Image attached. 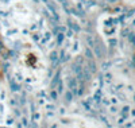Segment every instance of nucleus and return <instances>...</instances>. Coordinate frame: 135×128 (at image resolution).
I'll return each mask as SVG.
<instances>
[{
  "instance_id": "obj_1",
  "label": "nucleus",
  "mask_w": 135,
  "mask_h": 128,
  "mask_svg": "<svg viewBox=\"0 0 135 128\" xmlns=\"http://www.w3.org/2000/svg\"><path fill=\"white\" fill-rule=\"evenodd\" d=\"M88 65H89V70H91L92 73H95V72H96V65H95V62H93V61H89Z\"/></svg>"
},
{
  "instance_id": "obj_2",
  "label": "nucleus",
  "mask_w": 135,
  "mask_h": 128,
  "mask_svg": "<svg viewBox=\"0 0 135 128\" xmlns=\"http://www.w3.org/2000/svg\"><path fill=\"white\" fill-rule=\"evenodd\" d=\"M85 55H86V58H89V60H92L93 54L91 53V49H86V50H85Z\"/></svg>"
},
{
  "instance_id": "obj_3",
  "label": "nucleus",
  "mask_w": 135,
  "mask_h": 128,
  "mask_svg": "<svg viewBox=\"0 0 135 128\" xmlns=\"http://www.w3.org/2000/svg\"><path fill=\"white\" fill-rule=\"evenodd\" d=\"M69 86L72 89H76V81H74V78H70L69 80Z\"/></svg>"
},
{
  "instance_id": "obj_4",
  "label": "nucleus",
  "mask_w": 135,
  "mask_h": 128,
  "mask_svg": "<svg viewBox=\"0 0 135 128\" xmlns=\"http://www.w3.org/2000/svg\"><path fill=\"white\" fill-rule=\"evenodd\" d=\"M86 42H88V45H89V47H93L95 42H93V39H91V37H86Z\"/></svg>"
},
{
  "instance_id": "obj_5",
  "label": "nucleus",
  "mask_w": 135,
  "mask_h": 128,
  "mask_svg": "<svg viewBox=\"0 0 135 128\" xmlns=\"http://www.w3.org/2000/svg\"><path fill=\"white\" fill-rule=\"evenodd\" d=\"M50 58H51V61L54 62L55 60H57V53H55V51H53V53H51V57H50Z\"/></svg>"
},
{
  "instance_id": "obj_6",
  "label": "nucleus",
  "mask_w": 135,
  "mask_h": 128,
  "mask_svg": "<svg viewBox=\"0 0 135 128\" xmlns=\"http://www.w3.org/2000/svg\"><path fill=\"white\" fill-rule=\"evenodd\" d=\"M66 99H68V101L72 100V95H70V93H66Z\"/></svg>"
},
{
  "instance_id": "obj_7",
  "label": "nucleus",
  "mask_w": 135,
  "mask_h": 128,
  "mask_svg": "<svg viewBox=\"0 0 135 128\" xmlns=\"http://www.w3.org/2000/svg\"><path fill=\"white\" fill-rule=\"evenodd\" d=\"M62 41V34H60V37H58V42H61Z\"/></svg>"
},
{
  "instance_id": "obj_8",
  "label": "nucleus",
  "mask_w": 135,
  "mask_h": 128,
  "mask_svg": "<svg viewBox=\"0 0 135 128\" xmlns=\"http://www.w3.org/2000/svg\"><path fill=\"white\" fill-rule=\"evenodd\" d=\"M109 2H115V0H109Z\"/></svg>"
}]
</instances>
